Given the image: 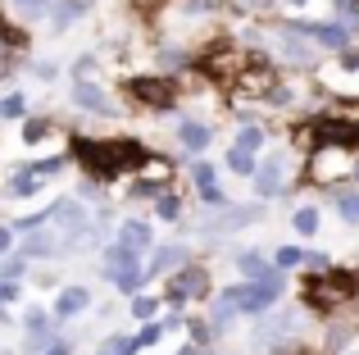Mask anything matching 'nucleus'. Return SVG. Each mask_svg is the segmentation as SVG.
Wrapping results in <instances>:
<instances>
[{
  "label": "nucleus",
  "instance_id": "obj_4",
  "mask_svg": "<svg viewBox=\"0 0 359 355\" xmlns=\"http://www.w3.org/2000/svg\"><path fill=\"white\" fill-rule=\"evenodd\" d=\"M296 228H300V232H314V228H318V214H314V210H300V214H296Z\"/></svg>",
  "mask_w": 359,
  "mask_h": 355
},
{
  "label": "nucleus",
  "instance_id": "obj_2",
  "mask_svg": "<svg viewBox=\"0 0 359 355\" xmlns=\"http://www.w3.org/2000/svg\"><path fill=\"white\" fill-rule=\"evenodd\" d=\"M146 241H150V228H146V223H123V246L141 250Z\"/></svg>",
  "mask_w": 359,
  "mask_h": 355
},
{
  "label": "nucleus",
  "instance_id": "obj_10",
  "mask_svg": "<svg viewBox=\"0 0 359 355\" xmlns=\"http://www.w3.org/2000/svg\"><path fill=\"white\" fill-rule=\"evenodd\" d=\"M9 250V228H0V255Z\"/></svg>",
  "mask_w": 359,
  "mask_h": 355
},
{
  "label": "nucleus",
  "instance_id": "obj_3",
  "mask_svg": "<svg viewBox=\"0 0 359 355\" xmlns=\"http://www.w3.org/2000/svg\"><path fill=\"white\" fill-rule=\"evenodd\" d=\"M228 164H232L237 173H250V169H255V164H250V151H241V146H237V151L228 155Z\"/></svg>",
  "mask_w": 359,
  "mask_h": 355
},
{
  "label": "nucleus",
  "instance_id": "obj_6",
  "mask_svg": "<svg viewBox=\"0 0 359 355\" xmlns=\"http://www.w3.org/2000/svg\"><path fill=\"white\" fill-rule=\"evenodd\" d=\"M128 351H137V342H109L105 355H128Z\"/></svg>",
  "mask_w": 359,
  "mask_h": 355
},
{
  "label": "nucleus",
  "instance_id": "obj_5",
  "mask_svg": "<svg viewBox=\"0 0 359 355\" xmlns=\"http://www.w3.org/2000/svg\"><path fill=\"white\" fill-rule=\"evenodd\" d=\"M205 137H210L205 128H187V133H182V142H187V146H205Z\"/></svg>",
  "mask_w": 359,
  "mask_h": 355
},
{
  "label": "nucleus",
  "instance_id": "obj_8",
  "mask_svg": "<svg viewBox=\"0 0 359 355\" xmlns=\"http://www.w3.org/2000/svg\"><path fill=\"white\" fill-rule=\"evenodd\" d=\"M18 109H23V100H18V96H9L5 105H0V114H18Z\"/></svg>",
  "mask_w": 359,
  "mask_h": 355
},
{
  "label": "nucleus",
  "instance_id": "obj_9",
  "mask_svg": "<svg viewBox=\"0 0 359 355\" xmlns=\"http://www.w3.org/2000/svg\"><path fill=\"white\" fill-rule=\"evenodd\" d=\"M259 146V133H241V151H255Z\"/></svg>",
  "mask_w": 359,
  "mask_h": 355
},
{
  "label": "nucleus",
  "instance_id": "obj_7",
  "mask_svg": "<svg viewBox=\"0 0 359 355\" xmlns=\"http://www.w3.org/2000/svg\"><path fill=\"white\" fill-rule=\"evenodd\" d=\"M341 210L351 214V219H359V196H346V201H341Z\"/></svg>",
  "mask_w": 359,
  "mask_h": 355
},
{
  "label": "nucleus",
  "instance_id": "obj_1",
  "mask_svg": "<svg viewBox=\"0 0 359 355\" xmlns=\"http://www.w3.org/2000/svg\"><path fill=\"white\" fill-rule=\"evenodd\" d=\"M87 301H91V296L82 292V287H69V292H60L55 310H60V314H78V310H87Z\"/></svg>",
  "mask_w": 359,
  "mask_h": 355
}]
</instances>
